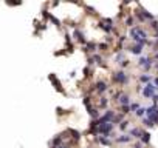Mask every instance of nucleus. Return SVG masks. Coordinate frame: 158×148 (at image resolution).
Returning a JSON list of instances; mask_svg holds the SVG:
<instances>
[{
	"instance_id": "obj_1",
	"label": "nucleus",
	"mask_w": 158,
	"mask_h": 148,
	"mask_svg": "<svg viewBox=\"0 0 158 148\" xmlns=\"http://www.w3.org/2000/svg\"><path fill=\"white\" fill-rule=\"evenodd\" d=\"M129 74L126 73V71L119 70V71H115V73H112V82L116 83V85H127L129 83Z\"/></svg>"
},
{
	"instance_id": "obj_2",
	"label": "nucleus",
	"mask_w": 158,
	"mask_h": 148,
	"mask_svg": "<svg viewBox=\"0 0 158 148\" xmlns=\"http://www.w3.org/2000/svg\"><path fill=\"white\" fill-rule=\"evenodd\" d=\"M157 91H158V88L150 82V83H147V85H144V88H143V96H144L146 99H152L157 94Z\"/></svg>"
},
{
	"instance_id": "obj_3",
	"label": "nucleus",
	"mask_w": 158,
	"mask_h": 148,
	"mask_svg": "<svg viewBox=\"0 0 158 148\" xmlns=\"http://www.w3.org/2000/svg\"><path fill=\"white\" fill-rule=\"evenodd\" d=\"M107 90H109V85H107V82H104V80H98L93 86H91V91H96L98 94H104Z\"/></svg>"
},
{
	"instance_id": "obj_4",
	"label": "nucleus",
	"mask_w": 158,
	"mask_h": 148,
	"mask_svg": "<svg viewBox=\"0 0 158 148\" xmlns=\"http://www.w3.org/2000/svg\"><path fill=\"white\" fill-rule=\"evenodd\" d=\"M73 37H75V40H76V42L82 43L84 46L87 45V39H85V36H84V33L81 31L79 28H76V29H75V33H73Z\"/></svg>"
},
{
	"instance_id": "obj_5",
	"label": "nucleus",
	"mask_w": 158,
	"mask_h": 148,
	"mask_svg": "<svg viewBox=\"0 0 158 148\" xmlns=\"http://www.w3.org/2000/svg\"><path fill=\"white\" fill-rule=\"evenodd\" d=\"M95 142L101 143V145H106V147L113 145V140H112L110 137H107V136H96V137H95Z\"/></svg>"
},
{
	"instance_id": "obj_6",
	"label": "nucleus",
	"mask_w": 158,
	"mask_h": 148,
	"mask_svg": "<svg viewBox=\"0 0 158 148\" xmlns=\"http://www.w3.org/2000/svg\"><path fill=\"white\" fill-rule=\"evenodd\" d=\"M84 51L88 52V54H96V51H98V43H95V42H87V45L84 46Z\"/></svg>"
},
{
	"instance_id": "obj_7",
	"label": "nucleus",
	"mask_w": 158,
	"mask_h": 148,
	"mask_svg": "<svg viewBox=\"0 0 158 148\" xmlns=\"http://www.w3.org/2000/svg\"><path fill=\"white\" fill-rule=\"evenodd\" d=\"M118 104H119V107H127V105H130V104H132L130 96H129V94H126V93H122L121 96H119V99H118Z\"/></svg>"
},
{
	"instance_id": "obj_8",
	"label": "nucleus",
	"mask_w": 158,
	"mask_h": 148,
	"mask_svg": "<svg viewBox=\"0 0 158 148\" xmlns=\"http://www.w3.org/2000/svg\"><path fill=\"white\" fill-rule=\"evenodd\" d=\"M143 133H144V130H143V128L135 127V128H132V130L129 131V134L132 136V139H138V140H140L141 136H143Z\"/></svg>"
},
{
	"instance_id": "obj_9",
	"label": "nucleus",
	"mask_w": 158,
	"mask_h": 148,
	"mask_svg": "<svg viewBox=\"0 0 158 148\" xmlns=\"http://www.w3.org/2000/svg\"><path fill=\"white\" fill-rule=\"evenodd\" d=\"M130 140H132V136L130 134H121V136H116L115 142L116 143H129Z\"/></svg>"
},
{
	"instance_id": "obj_10",
	"label": "nucleus",
	"mask_w": 158,
	"mask_h": 148,
	"mask_svg": "<svg viewBox=\"0 0 158 148\" xmlns=\"http://www.w3.org/2000/svg\"><path fill=\"white\" fill-rule=\"evenodd\" d=\"M98 28H99V29H102V31H104V33H107V34H110V33H113V31H115V26H109V25H106L102 20H99Z\"/></svg>"
},
{
	"instance_id": "obj_11",
	"label": "nucleus",
	"mask_w": 158,
	"mask_h": 148,
	"mask_svg": "<svg viewBox=\"0 0 158 148\" xmlns=\"http://www.w3.org/2000/svg\"><path fill=\"white\" fill-rule=\"evenodd\" d=\"M153 80V77L150 74H141V76H138V82L140 83H146V85H147V83H150Z\"/></svg>"
},
{
	"instance_id": "obj_12",
	"label": "nucleus",
	"mask_w": 158,
	"mask_h": 148,
	"mask_svg": "<svg viewBox=\"0 0 158 148\" xmlns=\"http://www.w3.org/2000/svg\"><path fill=\"white\" fill-rule=\"evenodd\" d=\"M87 111H88V114H90V117H91L93 120H98L99 117H101V114H99V110L95 108V107H91L90 110H87Z\"/></svg>"
},
{
	"instance_id": "obj_13",
	"label": "nucleus",
	"mask_w": 158,
	"mask_h": 148,
	"mask_svg": "<svg viewBox=\"0 0 158 148\" xmlns=\"http://www.w3.org/2000/svg\"><path fill=\"white\" fill-rule=\"evenodd\" d=\"M127 49H129L132 54H136V56H140L141 52H143V46H141V45H136V43H135L133 46H129Z\"/></svg>"
},
{
	"instance_id": "obj_14",
	"label": "nucleus",
	"mask_w": 158,
	"mask_h": 148,
	"mask_svg": "<svg viewBox=\"0 0 158 148\" xmlns=\"http://www.w3.org/2000/svg\"><path fill=\"white\" fill-rule=\"evenodd\" d=\"M140 142L144 143V145H149V143H150V133H149V131H144V133H143Z\"/></svg>"
},
{
	"instance_id": "obj_15",
	"label": "nucleus",
	"mask_w": 158,
	"mask_h": 148,
	"mask_svg": "<svg viewBox=\"0 0 158 148\" xmlns=\"http://www.w3.org/2000/svg\"><path fill=\"white\" fill-rule=\"evenodd\" d=\"M107 105H109V99H107V97H101V99H99V108H101V110H106Z\"/></svg>"
},
{
	"instance_id": "obj_16",
	"label": "nucleus",
	"mask_w": 158,
	"mask_h": 148,
	"mask_svg": "<svg viewBox=\"0 0 158 148\" xmlns=\"http://www.w3.org/2000/svg\"><path fill=\"white\" fill-rule=\"evenodd\" d=\"M146 110H147V108L140 107V108L136 110V111H135V116H136V117H144V116H146Z\"/></svg>"
},
{
	"instance_id": "obj_17",
	"label": "nucleus",
	"mask_w": 158,
	"mask_h": 148,
	"mask_svg": "<svg viewBox=\"0 0 158 148\" xmlns=\"http://www.w3.org/2000/svg\"><path fill=\"white\" fill-rule=\"evenodd\" d=\"M143 125H144L146 128H152V127H153V125H155V123H153V122H152V120H150V119H147V117H143Z\"/></svg>"
},
{
	"instance_id": "obj_18",
	"label": "nucleus",
	"mask_w": 158,
	"mask_h": 148,
	"mask_svg": "<svg viewBox=\"0 0 158 148\" xmlns=\"http://www.w3.org/2000/svg\"><path fill=\"white\" fill-rule=\"evenodd\" d=\"M149 60H150V57H140V59H138V66L143 68V66L146 65V63L149 62Z\"/></svg>"
},
{
	"instance_id": "obj_19",
	"label": "nucleus",
	"mask_w": 158,
	"mask_h": 148,
	"mask_svg": "<svg viewBox=\"0 0 158 148\" xmlns=\"http://www.w3.org/2000/svg\"><path fill=\"white\" fill-rule=\"evenodd\" d=\"M129 123H130L129 120H127V119H124L121 123H119V130H121V131H126L127 128H129Z\"/></svg>"
},
{
	"instance_id": "obj_20",
	"label": "nucleus",
	"mask_w": 158,
	"mask_h": 148,
	"mask_svg": "<svg viewBox=\"0 0 158 148\" xmlns=\"http://www.w3.org/2000/svg\"><path fill=\"white\" fill-rule=\"evenodd\" d=\"M152 66H153V59H150V60H149V62H147V63H146V65H144V66H143V71H144V73H146V74H147V71H149V70H150V68H152Z\"/></svg>"
},
{
	"instance_id": "obj_21",
	"label": "nucleus",
	"mask_w": 158,
	"mask_h": 148,
	"mask_svg": "<svg viewBox=\"0 0 158 148\" xmlns=\"http://www.w3.org/2000/svg\"><path fill=\"white\" fill-rule=\"evenodd\" d=\"M133 23H135V17H133V16H127L126 25H127V26H132V28H133Z\"/></svg>"
},
{
	"instance_id": "obj_22",
	"label": "nucleus",
	"mask_w": 158,
	"mask_h": 148,
	"mask_svg": "<svg viewBox=\"0 0 158 148\" xmlns=\"http://www.w3.org/2000/svg\"><path fill=\"white\" fill-rule=\"evenodd\" d=\"M119 110H121V114H130V105H127V107H119Z\"/></svg>"
},
{
	"instance_id": "obj_23",
	"label": "nucleus",
	"mask_w": 158,
	"mask_h": 148,
	"mask_svg": "<svg viewBox=\"0 0 158 148\" xmlns=\"http://www.w3.org/2000/svg\"><path fill=\"white\" fill-rule=\"evenodd\" d=\"M140 107H141V105L138 104V102H133V104H130V113H135Z\"/></svg>"
},
{
	"instance_id": "obj_24",
	"label": "nucleus",
	"mask_w": 158,
	"mask_h": 148,
	"mask_svg": "<svg viewBox=\"0 0 158 148\" xmlns=\"http://www.w3.org/2000/svg\"><path fill=\"white\" fill-rule=\"evenodd\" d=\"M109 49V43H98V51H107Z\"/></svg>"
},
{
	"instance_id": "obj_25",
	"label": "nucleus",
	"mask_w": 158,
	"mask_h": 148,
	"mask_svg": "<svg viewBox=\"0 0 158 148\" xmlns=\"http://www.w3.org/2000/svg\"><path fill=\"white\" fill-rule=\"evenodd\" d=\"M84 77H91V68L90 66L84 68Z\"/></svg>"
},
{
	"instance_id": "obj_26",
	"label": "nucleus",
	"mask_w": 158,
	"mask_h": 148,
	"mask_svg": "<svg viewBox=\"0 0 158 148\" xmlns=\"http://www.w3.org/2000/svg\"><path fill=\"white\" fill-rule=\"evenodd\" d=\"M150 28L157 33L158 31V20H152V22H150Z\"/></svg>"
},
{
	"instance_id": "obj_27",
	"label": "nucleus",
	"mask_w": 158,
	"mask_h": 148,
	"mask_svg": "<svg viewBox=\"0 0 158 148\" xmlns=\"http://www.w3.org/2000/svg\"><path fill=\"white\" fill-rule=\"evenodd\" d=\"M129 65H130V60H127V59H126V60H122V62L119 63V66H121V68H127Z\"/></svg>"
},
{
	"instance_id": "obj_28",
	"label": "nucleus",
	"mask_w": 158,
	"mask_h": 148,
	"mask_svg": "<svg viewBox=\"0 0 158 148\" xmlns=\"http://www.w3.org/2000/svg\"><path fill=\"white\" fill-rule=\"evenodd\" d=\"M132 148H144V147H143V143L140 142V140H138V142H135V143H133V147H132Z\"/></svg>"
},
{
	"instance_id": "obj_29",
	"label": "nucleus",
	"mask_w": 158,
	"mask_h": 148,
	"mask_svg": "<svg viewBox=\"0 0 158 148\" xmlns=\"http://www.w3.org/2000/svg\"><path fill=\"white\" fill-rule=\"evenodd\" d=\"M56 148H70V143H62V145H59Z\"/></svg>"
},
{
	"instance_id": "obj_30",
	"label": "nucleus",
	"mask_w": 158,
	"mask_h": 148,
	"mask_svg": "<svg viewBox=\"0 0 158 148\" xmlns=\"http://www.w3.org/2000/svg\"><path fill=\"white\" fill-rule=\"evenodd\" d=\"M152 82H153V85H155V86H157V88H158V77H155V79H153V80H152Z\"/></svg>"
},
{
	"instance_id": "obj_31",
	"label": "nucleus",
	"mask_w": 158,
	"mask_h": 148,
	"mask_svg": "<svg viewBox=\"0 0 158 148\" xmlns=\"http://www.w3.org/2000/svg\"><path fill=\"white\" fill-rule=\"evenodd\" d=\"M153 59H157V60H158V52H155V56H153Z\"/></svg>"
},
{
	"instance_id": "obj_32",
	"label": "nucleus",
	"mask_w": 158,
	"mask_h": 148,
	"mask_svg": "<svg viewBox=\"0 0 158 148\" xmlns=\"http://www.w3.org/2000/svg\"><path fill=\"white\" fill-rule=\"evenodd\" d=\"M155 37H157V40H158V31L155 33Z\"/></svg>"
},
{
	"instance_id": "obj_33",
	"label": "nucleus",
	"mask_w": 158,
	"mask_h": 148,
	"mask_svg": "<svg viewBox=\"0 0 158 148\" xmlns=\"http://www.w3.org/2000/svg\"><path fill=\"white\" fill-rule=\"evenodd\" d=\"M155 68H157V71H158V63H157V65H155Z\"/></svg>"
},
{
	"instance_id": "obj_34",
	"label": "nucleus",
	"mask_w": 158,
	"mask_h": 148,
	"mask_svg": "<svg viewBox=\"0 0 158 148\" xmlns=\"http://www.w3.org/2000/svg\"><path fill=\"white\" fill-rule=\"evenodd\" d=\"M87 148H91V147H87Z\"/></svg>"
}]
</instances>
